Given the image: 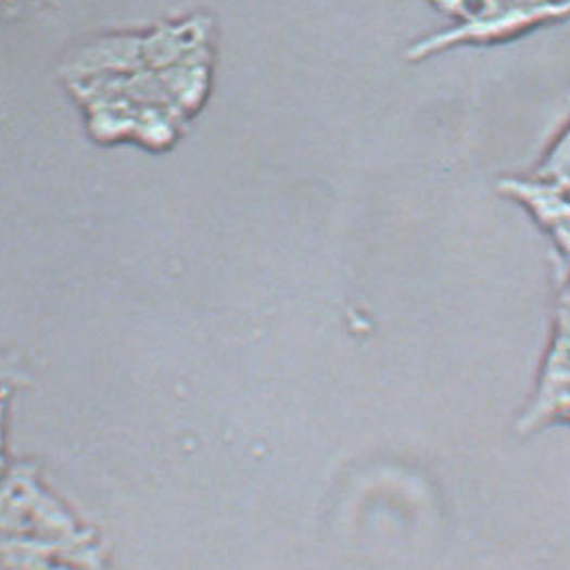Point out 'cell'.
Here are the masks:
<instances>
[{
  "instance_id": "obj_1",
  "label": "cell",
  "mask_w": 570,
  "mask_h": 570,
  "mask_svg": "<svg viewBox=\"0 0 570 570\" xmlns=\"http://www.w3.org/2000/svg\"><path fill=\"white\" fill-rule=\"evenodd\" d=\"M553 279V331L544 355L539 391L529 411L520 421V430L530 431L557 419H567L569 404V263L567 256L550 254Z\"/></svg>"
},
{
  "instance_id": "obj_2",
  "label": "cell",
  "mask_w": 570,
  "mask_h": 570,
  "mask_svg": "<svg viewBox=\"0 0 570 570\" xmlns=\"http://www.w3.org/2000/svg\"><path fill=\"white\" fill-rule=\"evenodd\" d=\"M546 176V174H541ZM501 192L529 210L532 218L555 240L557 252H569V202H567V180L546 176L530 180H502Z\"/></svg>"
}]
</instances>
